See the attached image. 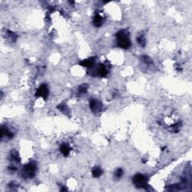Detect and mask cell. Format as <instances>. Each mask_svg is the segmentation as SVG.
I'll list each match as a JSON object with an SVG mask.
<instances>
[{"mask_svg":"<svg viewBox=\"0 0 192 192\" xmlns=\"http://www.w3.org/2000/svg\"><path fill=\"white\" fill-rule=\"evenodd\" d=\"M49 95V89L46 84H41L36 91L35 95L37 97H41L42 98L46 99Z\"/></svg>","mask_w":192,"mask_h":192,"instance_id":"5","label":"cell"},{"mask_svg":"<svg viewBox=\"0 0 192 192\" xmlns=\"http://www.w3.org/2000/svg\"><path fill=\"white\" fill-rule=\"evenodd\" d=\"M147 181L148 179L146 177L140 173L136 174L133 177V183L138 188H146L149 186L147 184Z\"/></svg>","mask_w":192,"mask_h":192,"instance_id":"2","label":"cell"},{"mask_svg":"<svg viewBox=\"0 0 192 192\" xmlns=\"http://www.w3.org/2000/svg\"><path fill=\"white\" fill-rule=\"evenodd\" d=\"M137 40V43L141 46V47H144V46H145L146 40L143 35H140V36H139Z\"/></svg>","mask_w":192,"mask_h":192,"instance_id":"15","label":"cell"},{"mask_svg":"<svg viewBox=\"0 0 192 192\" xmlns=\"http://www.w3.org/2000/svg\"><path fill=\"white\" fill-rule=\"evenodd\" d=\"M92 173L93 177L98 178V177H100L101 175L103 174V170H102V169L100 167H94L92 171Z\"/></svg>","mask_w":192,"mask_h":192,"instance_id":"11","label":"cell"},{"mask_svg":"<svg viewBox=\"0 0 192 192\" xmlns=\"http://www.w3.org/2000/svg\"><path fill=\"white\" fill-rule=\"evenodd\" d=\"M95 58H89L87 59H85V60H83L80 62V65L83 66V67H86V68H93L94 66H95Z\"/></svg>","mask_w":192,"mask_h":192,"instance_id":"7","label":"cell"},{"mask_svg":"<svg viewBox=\"0 0 192 192\" xmlns=\"http://www.w3.org/2000/svg\"><path fill=\"white\" fill-rule=\"evenodd\" d=\"M143 62H145V63H146V64H148V65H150L152 63V59L147 56H143Z\"/></svg>","mask_w":192,"mask_h":192,"instance_id":"17","label":"cell"},{"mask_svg":"<svg viewBox=\"0 0 192 192\" xmlns=\"http://www.w3.org/2000/svg\"><path fill=\"white\" fill-rule=\"evenodd\" d=\"M89 107L91 109V110L93 113H98L102 110L103 108V104L101 101L97 100V99H91L89 101Z\"/></svg>","mask_w":192,"mask_h":192,"instance_id":"4","label":"cell"},{"mask_svg":"<svg viewBox=\"0 0 192 192\" xmlns=\"http://www.w3.org/2000/svg\"><path fill=\"white\" fill-rule=\"evenodd\" d=\"M1 134H2V138L3 137H6L8 138H12L13 137V136H14L13 133H12L7 127H2V129H1Z\"/></svg>","mask_w":192,"mask_h":192,"instance_id":"9","label":"cell"},{"mask_svg":"<svg viewBox=\"0 0 192 192\" xmlns=\"http://www.w3.org/2000/svg\"><path fill=\"white\" fill-rule=\"evenodd\" d=\"M95 75H98L101 77H104L108 74V70H107V66H105L104 65L100 64L96 68V70L95 71Z\"/></svg>","mask_w":192,"mask_h":192,"instance_id":"6","label":"cell"},{"mask_svg":"<svg viewBox=\"0 0 192 192\" xmlns=\"http://www.w3.org/2000/svg\"><path fill=\"white\" fill-rule=\"evenodd\" d=\"M117 38V43L118 47L122 49H128L131 47L130 38H129V33L126 30H120L117 33L116 35Z\"/></svg>","mask_w":192,"mask_h":192,"instance_id":"1","label":"cell"},{"mask_svg":"<svg viewBox=\"0 0 192 192\" xmlns=\"http://www.w3.org/2000/svg\"><path fill=\"white\" fill-rule=\"evenodd\" d=\"M60 151L64 156H68L70 154V147L66 143H63L60 146Z\"/></svg>","mask_w":192,"mask_h":192,"instance_id":"10","label":"cell"},{"mask_svg":"<svg viewBox=\"0 0 192 192\" xmlns=\"http://www.w3.org/2000/svg\"><path fill=\"white\" fill-rule=\"evenodd\" d=\"M59 110L62 111V113H65V114H67V113H68V112H69V110H68V107L66 106L65 104H61L59 105L58 107Z\"/></svg>","mask_w":192,"mask_h":192,"instance_id":"16","label":"cell"},{"mask_svg":"<svg viewBox=\"0 0 192 192\" xmlns=\"http://www.w3.org/2000/svg\"><path fill=\"white\" fill-rule=\"evenodd\" d=\"M103 23H104V18H102V16L99 14H96L93 20L94 26H96V27H99V26H101L103 24Z\"/></svg>","mask_w":192,"mask_h":192,"instance_id":"8","label":"cell"},{"mask_svg":"<svg viewBox=\"0 0 192 192\" xmlns=\"http://www.w3.org/2000/svg\"><path fill=\"white\" fill-rule=\"evenodd\" d=\"M87 86L86 84H83V85L80 86H79V89H78V93L80 95H84L85 94L86 92H87Z\"/></svg>","mask_w":192,"mask_h":192,"instance_id":"13","label":"cell"},{"mask_svg":"<svg viewBox=\"0 0 192 192\" xmlns=\"http://www.w3.org/2000/svg\"><path fill=\"white\" fill-rule=\"evenodd\" d=\"M10 158H11V159L12 161H16V162H18V163H19L20 162L19 155H18V153L17 152H15V151L11 152V155H10Z\"/></svg>","mask_w":192,"mask_h":192,"instance_id":"12","label":"cell"},{"mask_svg":"<svg viewBox=\"0 0 192 192\" xmlns=\"http://www.w3.org/2000/svg\"><path fill=\"white\" fill-rule=\"evenodd\" d=\"M36 164L34 162H29L26 164L23 168V175L25 178H33L35 177V171H36Z\"/></svg>","mask_w":192,"mask_h":192,"instance_id":"3","label":"cell"},{"mask_svg":"<svg viewBox=\"0 0 192 192\" xmlns=\"http://www.w3.org/2000/svg\"><path fill=\"white\" fill-rule=\"evenodd\" d=\"M122 175H123V170H122V168H118L117 170L115 171L114 177L115 178L117 179H120L121 177H122Z\"/></svg>","mask_w":192,"mask_h":192,"instance_id":"14","label":"cell"}]
</instances>
